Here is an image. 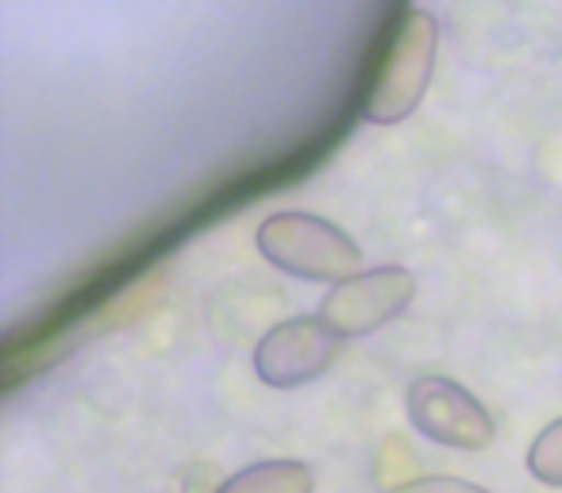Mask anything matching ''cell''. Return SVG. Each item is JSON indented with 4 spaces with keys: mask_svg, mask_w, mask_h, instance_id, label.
<instances>
[{
    "mask_svg": "<svg viewBox=\"0 0 562 493\" xmlns=\"http://www.w3.org/2000/svg\"><path fill=\"white\" fill-rule=\"evenodd\" d=\"M255 247L270 267L301 282L339 285L362 274V247L316 212H273L258 224Z\"/></svg>",
    "mask_w": 562,
    "mask_h": 493,
    "instance_id": "1",
    "label": "cell"
},
{
    "mask_svg": "<svg viewBox=\"0 0 562 493\" xmlns=\"http://www.w3.org/2000/svg\"><path fill=\"white\" fill-rule=\"evenodd\" d=\"M436 51H439V24L431 12L405 9L378 58L374 81L362 101V120L378 127H393L408 120L420 109L424 93L436 74Z\"/></svg>",
    "mask_w": 562,
    "mask_h": 493,
    "instance_id": "2",
    "label": "cell"
},
{
    "mask_svg": "<svg viewBox=\"0 0 562 493\" xmlns=\"http://www.w3.org/2000/svg\"><path fill=\"white\" fill-rule=\"evenodd\" d=\"M405 408L413 428L431 444L454 447V451H485L497 439L493 413L454 378H416L405 393Z\"/></svg>",
    "mask_w": 562,
    "mask_h": 493,
    "instance_id": "3",
    "label": "cell"
},
{
    "mask_svg": "<svg viewBox=\"0 0 562 493\" xmlns=\"http://www.w3.org/2000/svg\"><path fill=\"white\" fill-rule=\"evenodd\" d=\"M416 298V274L408 267H370L331 285L321 301V321L339 339H362L408 313Z\"/></svg>",
    "mask_w": 562,
    "mask_h": 493,
    "instance_id": "4",
    "label": "cell"
},
{
    "mask_svg": "<svg viewBox=\"0 0 562 493\" xmlns=\"http://www.w3.org/2000/svg\"><path fill=\"white\" fill-rule=\"evenodd\" d=\"M344 339L321 316H290L273 324L255 347V374L270 390H297L331 370Z\"/></svg>",
    "mask_w": 562,
    "mask_h": 493,
    "instance_id": "5",
    "label": "cell"
},
{
    "mask_svg": "<svg viewBox=\"0 0 562 493\" xmlns=\"http://www.w3.org/2000/svg\"><path fill=\"white\" fill-rule=\"evenodd\" d=\"M316 478L301 459H266L232 474L216 493H313Z\"/></svg>",
    "mask_w": 562,
    "mask_h": 493,
    "instance_id": "6",
    "label": "cell"
},
{
    "mask_svg": "<svg viewBox=\"0 0 562 493\" xmlns=\"http://www.w3.org/2000/svg\"><path fill=\"white\" fill-rule=\"evenodd\" d=\"M528 470L536 482L562 490V416L551 421L528 447Z\"/></svg>",
    "mask_w": 562,
    "mask_h": 493,
    "instance_id": "7",
    "label": "cell"
},
{
    "mask_svg": "<svg viewBox=\"0 0 562 493\" xmlns=\"http://www.w3.org/2000/svg\"><path fill=\"white\" fill-rule=\"evenodd\" d=\"M385 493H490L474 482H462V478H447V474H424V478H408V482L393 485Z\"/></svg>",
    "mask_w": 562,
    "mask_h": 493,
    "instance_id": "8",
    "label": "cell"
}]
</instances>
